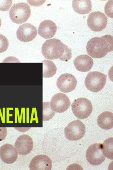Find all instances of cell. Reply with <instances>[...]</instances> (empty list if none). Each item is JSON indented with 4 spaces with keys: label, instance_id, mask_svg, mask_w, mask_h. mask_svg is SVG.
Wrapping results in <instances>:
<instances>
[{
    "label": "cell",
    "instance_id": "1",
    "mask_svg": "<svg viewBox=\"0 0 113 170\" xmlns=\"http://www.w3.org/2000/svg\"><path fill=\"white\" fill-rule=\"evenodd\" d=\"M42 52L45 58L48 59H58L67 62L72 58L71 49L60 40L55 38L45 42L42 48Z\"/></svg>",
    "mask_w": 113,
    "mask_h": 170
},
{
    "label": "cell",
    "instance_id": "2",
    "mask_svg": "<svg viewBox=\"0 0 113 170\" xmlns=\"http://www.w3.org/2000/svg\"><path fill=\"white\" fill-rule=\"evenodd\" d=\"M87 53L92 58H101L113 51V36L106 35L91 39L87 44Z\"/></svg>",
    "mask_w": 113,
    "mask_h": 170
},
{
    "label": "cell",
    "instance_id": "3",
    "mask_svg": "<svg viewBox=\"0 0 113 170\" xmlns=\"http://www.w3.org/2000/svg\"><path fill=\"white\" fill-rule=\"evenodd\" d=\"M31 15L30 6L25 2L15 4L9 11V15L12 22L21 24L27 22Z\"/></svg>",
    "mask_w": 113,
    "mask_h": 170
},
{
    "label": "cell",
    "instance_id": "4",
    "mask_svg": "<svg viewBox=\"0 0 113 170\" xmlns=\"http://www.w3.org/2000/svg\"><path fill=\"white\" fill-rule=\"evenodd\" d=\"M107 75L101 72H91L87 75L85 85L88 90L93 92H98L101 90L106 84Z\"/></svg>",
    "mask_w": 113,
    "mask_h": 170
},
{
    "label": "cell",
    "instance_id": "5",
    "mask_svg": "<svg viewBox=\"0 0 113 170\" xmlns=\"http://www.w3.org/2000/svg\"><path fill=\"white\" fill-rule=\"evenodd\" d=\"M72 109L74 115L80 120L88 118L92 113L93 107L92 103L88 99L79 98L72 103Z\"/></svg>",
    "mask_w": 113,
    "mask_h": 170
},
{
    "label": "cell",
    "instance_id": "6",
    "mask_svg": "<svg viewBox=\"0 0 113 170\" xmlns=\"http://www.w3.org/2000/svg\"><path fill=\"white\" fill-rule=\"evenodd\" d=\"M66 138L70 141H77L84 137L86 127L84 124L79 120L70 122L64 130Z\"/></svg>",
    "mask_w": 113,
    "mask_h": 170
},
{
    "label": "cell",
    "instance_id": "7",
    "mask_svg": "<svg viewBox=\"0 0 113 170\" xmlns=\"http://www.w3.org/2000/svg\"><path fill=\"white\" fill-rule=\"evenodd\" d=\"M108 18L104 14L100 12H94L90 14L88 17V27L93 31H101L106 27Z\"/></svg>",
    "mask_w": 113,
    "mask_h": 170
},
{
    "label": "cell",
    "instance_id": "8",
    "mask_svg": "<svg viewBox=\"0 0 113 170\" xmlns=\"http://www.w3.org/2000/svg\"><path fill=\"white\" fill-rule=\"evenodd\" d=\"M102 144L95 143L88 148L86 152L87 160L93 166H98L104 162L105 157L102 151Z\"/></svg>",
    "mask_w": 113,
    "mask_h": 170
},
{
    "label": "cell",
    "instance_id": "9",
    "mask_svg": "<svg viewBox=\"0 0 113 170\" xmlns=\"http://www.w3.org/2000/svg\"><path fill=\"white\" fill-rule=\"evenodd\" d=\"M50 104L51 108L54 112L62 113L69 109L71 102L65 94L59 93L52 97Z\"/></svg>",
    "mask_w": 113,
    "mask_h": 170
},
{
    "label": "cell",
    "instance_id": "10",
    "mask_svg": "<svg viewBox=\"0 0 113 170\" xmlns=\"http://www.w3.org/2000/svg\"><path fill=\"white\" fill-rule=\"evenodd\" d=\"M77 81L72 74H62L57 79V85L61 92L67 93L70 92L76 87Z\"/></svg>",
    "mask_w": 113,
    "mask_h": 170
},
{
    "label": "cell",
    "instance_id": "11",
    "mask_svg": "<svg viewBox=\"0 0 113 170\" xmlns=\"http://www.w3.org/2000/svg\"><path fill=\"white\" fill-rule=\"evenodd\" d=\"M17 38L22 42L32 41L36 38L37 30L36 27L29 23L22 25L16 32Z\"/></svg>",
    "mask_w": 113,
    "mask_h": 170
},
{
    "label": "cell",
    "instance_id": "12",
    "mask_svg": "<svg viewBox=\"0 0 113 170\" xmlns=\"http://www.w3.org/2000/svg\"><path fill=\"white\" fill-rule=\"evenodd\" d=\"M34 143L32 138L27 134H23L17 138L15 147L18 154L26 155L32 152L33 148Z\"/></svg>",
    "mask_w": 113,
    "mask_h": 170
},
{
    "label": "cell",
    "instance_id": "13",
    "mask_svg": "<svg viewBox=\"0 0 113 170\" xmlns=\"http://www.w3.org/2000/svg\"><path fill=\"white\" fill-rule=\"evenodd\" d=\"M18 153L15 147L6 144L0 148V157L2 161L7 164H11L16 161Z\"/></svg>",
    "mask_w": 113,
    "mask_h": 170
},
{
    "label": "cell",
    "instance_id": "14",
    "mask_svg": "<svg viewBox=\"0 0 113 170\" xmlns=\"http://www.w3.org/2000/svg\"><path fill=\"white\" fill-rule=\"evenodd\" d=\"M52 162L45 155L35 156L32 159L29 165L30 170H51Z\"/></svg>",
    "mask_w": 113,
    "mask_h": 170
},
{
    "label": "cell",
    "instance_id": "15",
    "mask_svg": "<svg viewBox=\"0 0 113 170\" xmlns=\"http://www.w3.org/2000/svg\"><path fill=\"white\" fill-rule=\"evenodd\" d=\"M56 25L53 21L46 20L40 24L38 28V34L40 36L46 39L53 38L56 33Z\"/></svg>",
    "mask_w": 113,
    "mask_h": 170
},
{
    "label": "cell",
    "instance_id": "16",
    "mask_svg": "<svg viewBox=\"0 0 113 170\" xmlns=\"http://www.w3.org/2000/svg\"><path fill=\"white\" fill-rule=\"evenodd\" d=\"M74 66L77 70L81 72H87L91 70L94 64L93 60L88 55L77 56L74 61Z\"/></svg>",
    "mask_w": 113,
    "mask_h": 170
},
{
    "label": "cell",
    "instance_id": "17",
    "mask_svg": "<svg viewBox=\"0 0 113 170\" xmlns=\"http://www.w3.org/2000/svg\"><path fill=\"white\" fill-rule=\"evenodd\" d=\"M97 123L102 129H111L113 127V114L112 112L106 111L102 113L97 118Z\"/></svg>",
    "mask_w": 113,
    "mask_h": 170
},
{
    "label": "cell",
    "instance_id": "18",
    "mask_svg": "<svg viewBox=\"0 0 113 170\" xmlns=\"http://www.w3.org/2000/svg\"><path fill=\"white\" fill-rule=\"evenodd\" d=\"M72 5L74 10L79 14H87L92 11L91 1H73Z\"/></svg>",
    "mask_w": 113,
    "mask_h": 170
},
{
    "label": "cell",
    "instance_id": "19",
    "mask_svg": "<svg viewBox=\"0 0 113 170\" xmlns=\"http://www.w3.org/2000/svg\"><path fill=\"white\" fill-rule=\"evenodd\" d=\"M43 76L44 78H49L56 73L57 68L53 62L45 60L43 61Z\"/></svg>",
    "mask_w": 113,
    "mask_h": 170
},
{
    "label": "cell",
    "instance_id": "20",
    "mask_svg": "<svg viewBox=\"0 0 113 170\" xmlns=\"http://www.w3.org/2000/svg\"><path fill=\"white\" fill-rule=\"evenodd\" d=\"M113 138H110L104 141L102 146L103 155L110 160L113 159Z\"/></svg>",
    "mask_w": 113,
    "mask_h": 170
},
{
    "label": "cell",
    "instance_id": "21",
    "mask_svg": "<svg viewBox=\"0 0 113 170\" xmlns=\"http://www.w3.org/2000/svg\"><path fill=\"white\" fill-rule=\"evenodd\" d=\"M55 114L51 107L50 102H43V121H48L52 118Z\"/></svg>",
    "mask_w": 113,
    "mask_h": 170
},
{
    "label": "cell",
    "instance_id": "22",
    "mask_svg": "<svg viewBox=\"0 0 113 170\" xmlns=\"http://www.w3.org/2000/svg\"><path fill=\"white\" fill-rule=\"evenodd\" d=\"M9 42L4 36L0 34V53L6 52L8 49Z\"/></svg>",
    "mask_w": 113,
    "mask_h": 170
},
{
    "label": "cell",
    "instance_id": "23",
    "mask_svg": "<svg viewBox=\"0 0 113 170\" xmlns=\"http://www.w3.org/2000/svg\"><path fill=\"white\" fill-rule=\"evenodd\" d=\"M13 3L12 1H0V11L5 12L8 11Z\"/></svg>",
    "mask_w": 113,
    "mask_h": 170
},
{
    "label": "cell",
    "instance_id": "24",
    "mask_svg": "<svg viewBox=\"0 0 113 170\" xmlns=\"http://www.w3.org/2000/svg\"><path fill=\"white\" fill-rule=\"evenodd\" d=\"M105 13L110 18H113V1H108L105 7Z\"/></svg>",
    "mask_w": 113,
    "mask_h": 170
},
{
    "label": "cell",
    "instance_id": "25",
    "mask_svg": "<svg viewBox=\"0 0 113 170\" xmlns=\"http://www.w3.org/2000/svg\"><path fill=\"white\" fill-rule=\"evenodd\" d=\"M7 134L6 127H0V141H3L5 139Z\"/></svg>",
    "mask_w": 113,
    "mask_h": 170
},
{
    "label": "cell",
    "instance_id": "26",
    "mask_svg": "<svg viewBox=\"0 0 113 170\" xmlns=\"http://www.w3.org/2000/svg\"><path fill=\"white\" fill-rule=\"evenodd\" d=\"M13 108H7V123H13V121H10L9 120V117H13V114H9V111L10 110H13Z\"/></svg>",
    "mask_w": 113,
    "mask_h": 170
},
{
    "label": "cell",
    "instance_id": "27",
    "mask_svg": "<svg viewBox=\"0 0 113 170\" xmlns=\"http://www.w3.org/2000/svg\"><path fill=\"white\" fill-rule=\"evenodd\" d=\"M23 117V123H25V108H22L20 119L22 120Z\"/></svg>",
    "mask_w": 113,
    "mask_h": 170
},
{
    "label": "cell",
    "instance_id": "28",
    "mask_svg": "<svg viewBox=\"0 0 113 170\" xmlns=\"http://www.w3.org/2000/svg\"><path fill=\"white\" fill-rule=\"evenodd\" d=\"M18 110V108H15V123H18V117H17V112Z\"/></svg>",
    "mask_w": 113,
    "mask_h": 170
},
{
    "label": "cell",
    "instance_id": "29",
    "mask_svg": "<svg viewBox=\"0 0 113 170\" xmlns=\"http://www.w3.org/2000/svg\"><path fill=\"white\" fill-rule=\"evenodd\" d=\"M29 109L28 108H27V123H29Z\"/></svg>",
    "mask_w": 113,
    "mask_h": 170
},
{
    "label": "cell",
    "instance_id": "30",
    "mask_svg": "<svg viewBox=\"0 0 113 170\" xmlns=\"http://www.w3.org/2000/svg\"><path fill=\"white\" fill-rule=\"evenodd\" d=\"M1 24H2L1 20V18H0V28H1Z\"/></svg>",
    "mask_w": 113,
    "mask_h": 170
},
{
    "label": "cell",
    "instance_id": "31",
    "mask_svg": "<svg viewBox=\"0 0 113 170\" xmlns=\"http://www.w3.org/2000/svg\"><path fill=\"white\" fill-rule=\"evenodd\" d=\"M1 109V108H0V109Z\"/></svg>",
    "mask_w": 113,
    "mask_h": 170
}]
</instances>
